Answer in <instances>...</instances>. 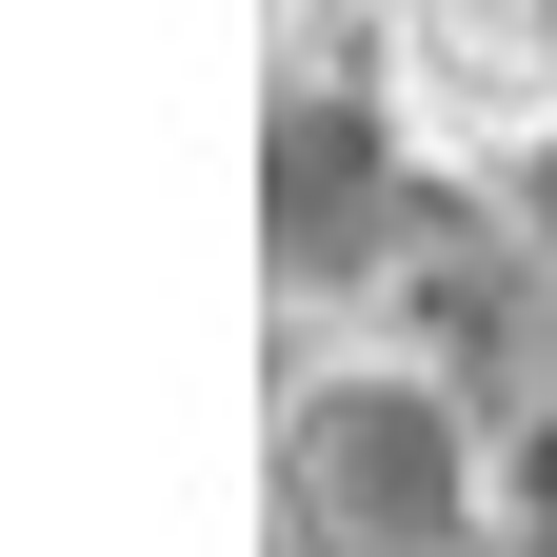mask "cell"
<instances>
[{
	"mask_svg": "<svg viewBox=\"0 0 557 557\" xmlns=\"http://www.w3.org/2000/svg\"><path fill=\"white\" fill-rule=\"evenodd\" d=\"M278 537H359V557H478V478H458V418L418 379H319L299 438H278Z\"/></svg>",
	"mask_w": 557,
	"mask_h": 557,
	"instance_id": "1",
	"label": "cell"
},
{
	"mask_svg": "<svg viewBox=\"0 0 557 557\" xmlns=\"http://www.w3.org/2000/svg\"><path fill=\"white\" fill-rule=\"evenodd\" d=\"M398 120L438 160H557V0H398Z\"/></svg>",
	"mask_w": 557,
	"mask_h": 557,
	"instance_id": "2",
	"label": "cell"
}]
</instances>
